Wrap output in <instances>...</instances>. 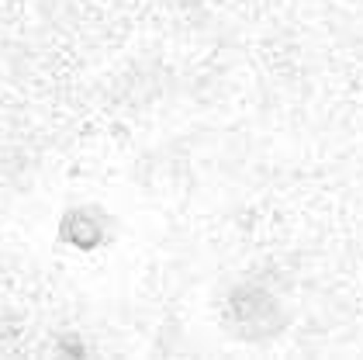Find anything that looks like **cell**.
I'll return each mask as SVG.
<instances>
[{
    "label": "cell",
    "instance_id": "1",
    "mask_svg": "<svg viewBox=\"0 0 363 360\" xmlns=\"http://www.w3.org/2000/svg\"><path fill=\"white\" fill-rule=\"evenodd\" d=\"M218 322L228 339L246 347H267L291 326V308L263 280H239L222 295Z\"/></svg>",
    "mask_w": 363,
    "mask_h": 360
},
{
    "label": "cell",
    "instance_id": "2",
    "mask_svg": "<svg viewBox=\"0 0 363 360\" xmlns=\"http://www.w3.org/2000/svg\"><path fill=\"white\" fill-rule=\"evenodd\" d=\"M118 239V219L111 208L84 201V204H69L62 208L56 219V243L69 253H101Z\"/></svg>",
    "mask_w": 363,
    "mask_h": 360
}]
</instances>
